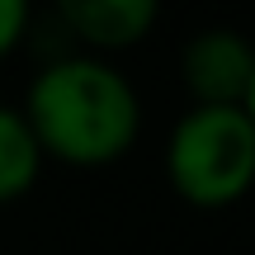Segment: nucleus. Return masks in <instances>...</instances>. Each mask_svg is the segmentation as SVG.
<instances>
[{
    "mask_svg": "<svg viewBox=\"0 0 255 255\" xmlns=\"http://www.w3.org/2000/svg\"><path fill=\"white\" fill-rule=\"evenodd\" d=\"M165 180L194 208H232L255 189V128L241 104H189L165 137Z\"/></svg>",
    "mask_w": 255,
    "mask_h": 255,
    "instance_id": "nucleus-2",
    "label": "nucleus"
},
{
    "mask_svg": "<svg viewBox=\"0 0 255 255\" xmlns=\"http://www.w3.org/2000/svg\"><path fill=\"white\" fill-rule=\"evenodd\" d=\"M255 71V43L241 28L213 24L180 47V81L194 104H241Z\"/></svg>",
    "mask_w": 255,
    "mask_h": 255,
    "instance_id": "nucleus-3",
    "label": "nucleus"
},
{
    "mask_svg": "<svg viewBox=\"0 0 255 255\" xmlns=\"http://www.w3.org/2000/svg\"><path fill=\"white\" fill-rule=\"evenodd\" d=\"M57 19L76 43V52L109 57L142 43L156 28L161 9H156V0H62Z\"/></svg>",
    "mask_w": 255,
    "mask_h": 255,
    "instance_id": "nucleus-4",
    "label": "nucleus"
},
{
    "mask_svg": "<svg viewBox=\"0 0 255 255\" xmlns=\"http://www.w3.org/2000/svg\"><path fill=\"white\" fill-rule=\"evenodd\" d=\"M241 109H246V119L255 128V71H251V85H246V100H241Z\"/></svg>",
    "mask_w": 255,
    "mask_h": 255,
    "instance_id": "nucleus-7",
    "label": "nucleus"
},
{
    "mask_svg": "<svg viewBox=\"0 0 255 255\" xmlns=\"http://www.w3.org/2000/svg\"><path fill=\"white\" fill-rule=\"evenodd\" d=\"M43 146H38L33 128H28L19 104L0 100V203L24 199L43 175Z\"/></svg>",
    "mask_w": 255,
    "mask_h": 255,
    "instance_id": "nucleus-5",
    "label": "nucleus"
},
{
    "mask_svg": "<svg viewBox=\"0 0 255 255\" xmlns=\"http://www.w3.org/2000/svg\"><path fill=\"white\" fill-rule=\"evenodd\" d=\"M19 109L43 156L81 170L123 161L142 132V100L132 81L109 57L90 52H66L43 62Z\"/></svg>",
    "mask_w": 255,
    "mask_h": 255,
    "instance_id": "nucleus-1",
    "label": "nucleus"
},
{
    "mask_svg": "<svg viewBox=\"0 0 255 255\" xmlns=\"http://www.w3.org/2000/svg\"><path fill=\"white\" fill-rule=\"evenodd\" d=\"M28 28H33V9L24 0H0V62L28 38Z\"/></svg>",
    "mask_w": 255,
    "mask_h": 255,
    "instance_id": "nucleus-6",
    "label": "nucleus"
}]
</instances>
